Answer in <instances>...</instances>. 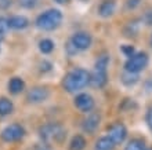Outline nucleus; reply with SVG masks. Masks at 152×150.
Masks as SVG:
<instances>
[{
  "mask_svg": "<svg viewBox=\"0 0 152 150\" xmlns=\"http://www.w3.org/2000/svg\"><path fill=\"white\" fill-rule=\"evenodd\" d=\"M79 1H88V0H79Z\"/></svg>",
  "mask_w": 152,
  "mask_h": 150,
  "instance_id": "35",
  "label": "nucleus"
},
{
  "mask_svg": "<svg viewBox=\"0 0 152 150\" xmlns=\"http://www.w3.org/2000/svg\"><path fill=\"white\" fill-rule=\"evenodd\" d=\"M145 122H147V125L148 128L152 131V103L148 106L147 112H145Z\"/></svg>",
  "mask_w": 152,
  "mask_h": 150,
  "instance_id": "28",
  "label": "nucleus"
},
{
  "mask_svg": "<svg viewBox=\"0 0 152 150\" xmlns=\"http://www.w3.org/2000/svg\"><path fill=\"white\" fill-rule=\"evenodd\" d=\"M64 21V14L60 8H47L35 18V26L43 32H54L61 26Z\"/></svg>",
  "mask_w": 152,
  "mask_h": 150,
  "instance_id": "2",
  "label": "nucleus"
},
{
  "mask_svg": "<svg viewBox=\"0 0 152 150\" xmlns=\"http://www.w3.org/2000/svg\"><path fill=\"white\" fill-rule=\"evenodd\" d=\"M144 90L147 91V92H152V77H148V79L144 80Z\"/></svg>",
  "mask_w": 152,
  "mask_h": 150,
  "instance_id": "30",
  "label": "nucleus"
},
{
  "mask_svg": "<svg viewBox=\"0 0 152 150\" xmlns=\"http://www.w3.org/2000/svg\"><path fill=\"white\" fill-rule=\"evenodd\" d=\"M64 50H65V52H66V55H68V57H75L76 54H79V52L76 51V48L73 47V46L69 43V41H66V44H65Z\"/></svg>",
  "mask_w": 152,
  "mask_h": 150,
  "instance_id": "29",
  "label": "nucleus"
},
{
  "mask_svg": "<svg viewBox=\"0 0 152 150\" xmlns=\"http://www.w3.org/2000/svg\"><path fill=\"white\" fill-rule=\"evenodd\" d=\"M37 0H20V6L25 10H32L36 7Z\"/></svg>",
  "mask_w": 152,
  "mask_h": 150,
  "instance_id": "27",
  "label": "nucleus"
},
{
  "mask_svg": "<svg viewBox=\"0 0 152 150\" xmlns=\"http://www.w3.org/2000/svg\"><path fill=\"white\" fill-rule=\"evenodd\" d=\"M147 150H152V147H151V149H147Z\"/></svg>",
  "mask_w": 152,
  "mask_h": 150,
  "instance_id": "36",
  "label": "nucleus"
},
{
  "mask_svg": "<svg viewBox=\"0 0 152 150\" xmlns=\"http://www.w3.org/2000/svg\"><path fill=\"white\" fill-rule=\"evenodd\" d=\"M8 30V25H7V18L0 17V43L3 41V39L6 37V33Z\"/></svg>",
  "mask_w": 152,
  "mask_h": 150,
  "instance_id": "25",
  "label": "nucleus"
},
{
  "mask_svg": "<svg viewBox=\"0 0 152 150\" xmlns=\"http://www.w3.org/2000/svg\"><path fill=\"white\" fill-rule=\"evenodd\" d=\"M101 122V116L98 112H91L88 113L87 117H84L83 121H82V130L86 132V134H94L98 127H100Z\"/></svg>",
  "mask_w": 152,
  "mask_h": 150,
  "instance_id": "10",
  "label": "nucleus"
},
{
  "mask_svg": "<svg viewBox=\"0 0 152 150\" xmlns=\"http://www.w3.org/2000/svg\"><path fill=\"white\" fill-rule=\"evenodd\" d=\"M37 48H39L40 54H43V55H50V54L56 50V41L53 39H50V37H43V39L39 40Z\"/></svg>",
  "mask_w": 152,
  "mask_h": 150,
  "instance_id": "16",
  "label": "nucleus"
},
{
  "mask_svg": "<svg viewBox=\"0 0 152 150\" xmlns=\"http://www.w3.org/2000/svg\"><path fill=\"white\" fill-rule=\"evenodd\" d=\"M149 46H151V48H152V33H151V37H149Z\"/></svg>",
  "mask_w": 152,
  "mask_h": 150,
  "instance_id": "33",
  "label": "nucleus"
},
{
  "mask_svg": "<svg viewBox=\"0 0 152 150\" xmlns=\"http://www.w3.org/2000/svg\"><path fill=\"white\" fill-rule=\"evenodd\" d=\"M39 136L43 143H62L66 138V130L58 122H47L39 128Z\"/></svg>",
  "mask_w": 152,
  "mask_h": 150,
  "instance_id": "3",
  "label": "nucleus"
},
{
  "mask_svg": "<svg viewBox=\"0 0 152 150\" xmlns=\"http://www.w3.org/2000/svg\"><path fill=\"white\" fill-rule=\"evenodd\" d=\"M119 50H120V52H122V55L126 57V59L130 58V57H133L137 52L136 47H134L133 44H120Z\"/></svg>",
  "mask_w": 152,
  "mask_h": 150,
  "instance_id": "23",
  "label": "nucleus"
},
{
  "mask_svg": "<svg viewBox=\"0 0 152 150\" xmlns=\"http://www.w3.org/2000/svg\"><path fill=\"white\" fill-rule=\"evenodd\" d=\"M140 21H141V24H144L145 26H152V8L145 10L144 14L141 15Z\"/></svg>",
  "mask_w": 152,
  "mask_h": 150,
  "instance_id": "24",
  "label": "nucleus"
},
{
  "mask_svg": "<svg viewBox=\"0 0 152 150\" xmlns=\"http://www.w3.org/2000/svg\"><path fill=\"white\" fill-rule=\"evenodd\" d=\"M7 25L8 29H11V30H25L31 25V21L26 15L15 14V15H11L7 18Z\"/></svg>",
  "mask_w": 152,
  "mask_h": 150,
  "instance_id": "12",
  "label": "nucleus"
},
{
  "mask_svg": "<svg viewBox=\"0 0 152 150\" xmlns=\"http://www.w3.org/2000/svg\"><path fill=\"white\" fill-rule=\"evenodd\" d=\"M141 28V21L140 20H133L130 22L124 25L123 28V36L127 37V39H133V37H137L138 32Z\"/></svg>",
  "mask_w": 152,
  "mask_h": 150,
  "instance_id": "15",
  "label": "nucleus"
},
{
  "mask_svg": "<svg viewBox=\"0 0 152 150\" xmlns=\"http://www.w3.org/2000/svg\"><path fill=\"white\" fill-rule=\"evenodd\" d=\"M87 86H90V72L83 67H73L62 79V88L69 94H79Z\"/></svg>",
  "mask_w": 152,
  "mask_h": 150,
  "instance_id": "1",
  "label": "nucleus"
},
{
  "mask_svg": "<svg viewBox=\"0 0 152 150\" xmlns=\"http://www.w3.org/2000/svg\"><path fill=\"white\" fill-rule=\"evenodd\" d=\"M35 150H54V149L50 145H47V143H40V145H37L35 147Z\"/></svg>",
  "mask_w": 152,
  "mask_h": 150,
  "instance_id": "31",
  "label": "nucleus"
},
{
  "mask_svg": "<svg viewBox=\"0 0 152 150\" xmlns=\"http://www.w3.org/2000/svg\"><path fill=\"white\" fill-rule=\"evenodd\" d=\"M127 127L123 122L116 121L108 127V136L115 145H122L127 139Z\"/></svg>",
  "mask_w": 152,
  "mask_h": 150,
  "instance_id": "8",
  "label": "nucleus"
},
{
  "mask_svg": "<svg viewBox=\"0 0 152 150\" xmlns=\"http://www.w3.org/2000/svg\"><path fill=\"white\" fill-rule=\"evenodd\" d=\"M57 4H61V6H65V4H69L72 0H54Z\"/></svg>",
  "mask_w": 152,
  "mask_h": 150,
  "instance_id": "32",
  "label": "nucleus"
},
{
  "mask_svg": "<svg viewBox=\"0 0 152 150\" xmlns=\"http://www.w3.org/2000/svg\"><path fill=\"white\" fill-rule=\"evenodd\" d=\"M116 8H118L116 0H102L97 7V14H98V17L107 20V18H111L115 14Z\"/></svg>",
  "mask_w": 152,
  "mask_h": 150,
  "instance_id": "13",
  "label": "nucleus"
},
{
  "mask_svg": "<svg viewBox=\"0 0 152 150\" xmlns=\"http://www.w3.org/2000/svg\"><path fill=\"white\" fill-rule=\"evenodd\" d=\"M50 90L47 87H43V86H36V87H32L28 91L26 94V101L29 103H33V105H37V103H43L46 102L48 98H50Z\"/></svg>",
  "mask_w": 152,
  "mask_h": 150,
  "instance_id": "9",
  "label": "nucleus"
},
{
  "mask_svg": "<svg viewBox=\"0 0 152 150\" xmlns=\"http://www.w3.org/2000/svg\"><path fill=\"white\" fill-rule=\"evenodd\" d=\"M0 52H1V43H0Z\"/></svg>",
  "mask_w": 152,
  "mask_h": 150,
  "instance_id": "34",
  "label": "nucleus"
},
{
  "mask_svg": "<svg viewBox=\"0 0 152 150\" xmlns=\"http://www.w3.org/2000/svg\"><path fill=\"white\" fill-rule=\"evenodd\" d=\"M7 90L11 95H20L21 92H24L25 90V81L20 76H14L8 80L7 83Z\"/></svg>",
  "mask_w": 152,
  "mask_h": 150,
  "instance_id": "14",
  "label": "nucleus"
},
{
  "mask_svg": "<svg viewBox=\"0 0 152 150\" xmlns=\"http://www.w3.org/2000/svg\"><path fill=\"white\" fill-rule=\"evenodd\" d=\"M14 112V103L10 98L6 96H0V116L6 117V116L11 114Z\"/></svg>",
  "mask_w": 152,
  "mask_h": 150,
  "instance_id": "20",
  "label": "nucleus"
},
{
  "mask_svg": "<svg viewBox=\"0 0 152 150\" xmlns=\"http://www.w3.org/2000/svg\"><path fill=\"white\" fill-rule=\"evenodd\" d=\"M0 1H4V0H0Z\"/></svg>",
  "mask_w": 152,
  "mask_h": 150,
  "instance_id": "37",
  "label": "nucleus"
},
{
  "mask_svg": "<svg viewBox=\"0 0 152 150\" xmlns=\"http://www.w3.org/2000/svg\"><path fill=\"white\" fill-rule=\"evenodd\" d=\"M115 147L116 145L109 139L108 135L98 138L96 141V145H94V150H113Z\"/></svg>",
  "mask_w": 152,
  "mask_h": 150,
  "instance_id": "19",
  "label": "nucleus"
},
{
  "mask_svg": "<svg viewBox=\"0 0 152 150\" xmlns=\"http://www.w3.org/2000/svg\"><path fill=\"white\" fill-rule=\"evenodd\" d=\"M73 105L77 110H80L82 113H91L96 107V101L88 92H79L75 95L73 98Z\"/></svg>",
  "mask_w": 152,
  "mask_h": 150,
  "instance_id": "7",
  "label": "nucleus"
},
{
  "mask_svg": "<svg viewBox=\"0 0 152 150\" xmlns=\"http://www.w3.org/2000/svg\"><path fill=\"white\" fill-rule=\"evenodd\" d=\"M120 83L123 84L124 87L132 88L136 84L140 83V75H134V73H129V72H122L120 75Z\"/></svg>",
  "mask_w": 152,
  "mask_h": 150,
  "instance_id": "17",
  "label": "nucleus"
},
{
  "mask_svg": "<svg viewBox=\"0 0 152 150\" xmlns=\"http://www.w3.org/2000/svg\"><path fill=\"white\" fill-rule=\"evenodd\" d=\"M86 145H87V141L83 135H73L71 142L68 145L69 150H84L86 149Z\"/></svg>",
  "mask_w": 152,
  "mask_h": 150,
  "instance_id": "18",
  "label": "nucleus"
},
{
  "mask_svg": "<svg viewBox=\"0 0 152 150\" xmlns=\"http://www.w3.org/2000/svg\"><path fill=\"white\" fill-rule=\"evenodd\" d=\"M142 0H126L124 1V7H126V10H129V11H133V10H136L137 7H140V4Z\"/></svg>",
  "mask_w": 152,
  "mask_h": 150,
  "instance_id": "26",
  "label": "nucleus"
},
{
  "mask_svg": "<svg viewBox=\"0 0 152 150\" xmlns=\"http://www.w3.org/2000/svg\"><path fill=\"white\" fill-rule=\"evenodd\" d=\"M107 84H108V70L93 67V72H90V86L94 88H104Z\"/></svg>",
  "mask_w": 152,
  "mask_h": 150,
  "instance_id": "11",
  "label": "nucleus"
},
{
  "mask_svg": "<svg viewBox=\"0 0 152 150\" xmlns=\"http://www.w3.org/2000/svg\"><path fill=\"white\" fill-rule=\"evenodd\" d=\"M53 69H54V63L48 59H42L37 63V70L42 73V75H47V73H51Z\"/></svg>",
  "mask_w": 152,
  "mask_h": 150,
  "instance_id": "22",
  "label": "nucleus"
},
{
  "mask_svg": "<svg viewBox=\"0 0 152 150\" xmlns=\"http://www.w3.org/2000/svg\"><path fill=\"white\" fill-rule=\"evenodd\" d=\"M68 41L76 48L77 52H83L87 51L93 46V36L86 30H77L73 35H71Z\"/></svg>",
  "mask_w": 152,
  "mask_h": 150,
  "instance_id": "6",
  "label": "nucleus"
},
{
  "mask_svg": "<svg viewBox=\"0 0 152 150\" xmlns=\"http://www.w3.org/2000/svg\"><path fill=\"white\" fill-rule=\"evenodd\" d=\"M26 131H25L24 125H21L18 122H14V124H8L3 128L1 134H0V138L1 141L7 143H12V142H18L25 136Z\"/></svg>",
  "mask_w": 152,
  "mask_h": 150,
  "instance_id": "5",
  "label": "nucleus"
},
{
  "mask_svg": "<svg viewBox=\"0 0 152 150\" xmlns=\"http://www.w3.org/2000/svg\"><path fill=\"white\" fill-rule=\"evenodd\" d=\"M149 63V55L147 51H137L136 54L130 58L124 61L123 63V70L129 73H134V75H140L142 70Z\"/></svg>",
  "mask_w": 152,
  "mask_h": 150,
  "instance_id": "4",
  "label": "nucleus"
},
{
  "mask_svg": "<svg viewBox=\"0 0 152 150\" xmlns=\"http://www.w3.org/2000/svg\"><path fill=\"white\" fill-rule=\"evenodd\" d=\"M124 150H147V149H145L144 139H141V138H133V139H130V141L126 143Z\"/></svg>",
  "mask_w": 152,
  "mask_h": 150,
  "instance_id": "21",
  "label": "nucleus"
}]
</instances>
